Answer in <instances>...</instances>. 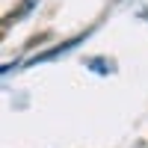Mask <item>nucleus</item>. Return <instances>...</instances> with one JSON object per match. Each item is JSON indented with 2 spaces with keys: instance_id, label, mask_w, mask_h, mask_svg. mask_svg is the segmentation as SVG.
Listing matches in <instances>:
<instances>
[{
  "instance_id": "1",
  "label": "nucleus",
  "mask_w": 148,
  "mask_h": 148,
  "mask_svg": "<svg viewBox=\"0 0 148 148\" xmlns=\"http://www.w3.org/2000/svg\"><path fill=\"white\" fill-rule=\"evenodd\" d=\"M80 39H83V36H77V39H71V42H62L59 47H53V51H45V53H39V56H33V59H30L27 65H39V62H47V59H56L59 53H68V51H71V47L77 45Z\"/></svg>"
},
{
  "instance_id": "2",
  "label": "nucleus",
  "mask_w": 148,
  "mask_h": 148,
  "mask_svg": "<svg viewBox=\"0 0 148 148\" xmlns=\"http://www.w3.org/2000/svg\"><path fill=\"white\" fill-rule=\"evenodd\" d=\"M89 65H95V71H98V74H107V71H110L104 59H89Z\"/></svg>"
}]
</instances>
